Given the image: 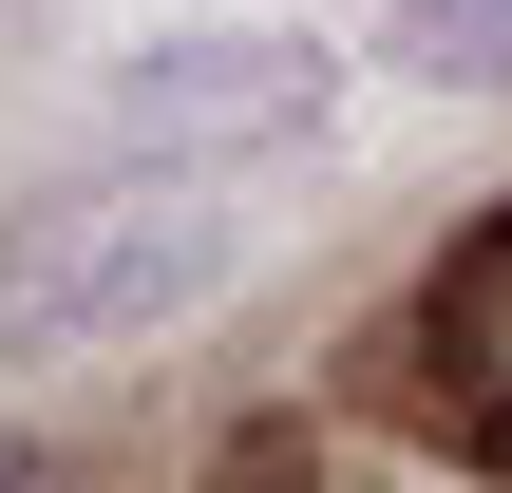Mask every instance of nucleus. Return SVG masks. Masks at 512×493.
Instances as JSON below:
<instances>
[{
    "label": "nucleus",
    "mask_w": 512,
    "mask_h": 493,
    "mask_svg": "<svg viewBox=\"0 0 512 493\" xmlns=\"http://www.w3.org/2000/svg\"><path fill=\"white\" fill-rule=\"evenodd\" d=\"M418 399L456 456H512V209L456 228V266L418 285Z\"/></svg>",
    "instance_id": "obj_3"
},
{
    "label": "nucleus",
    "mask_w": 512,
    "mask_h": 493,
    "mask_svg": "<svg viewBox=\"0 0 512 493\" xmlns=\"http://www.w3.org/2000/svg\"><path fill=\"white\" fill-rule=\"evenodd\" d=\"M209 285H247V209L228 190H38L0 228V361H95V342H152L190 323Z\"/></svg>",
    "instance_id": "obj_1"
},
{
    "label": "nucleus",
    "mask_w": 512,
    "mask_h": 493,
    "mask_svg": "<svg viewBox=\"0 0 512 493\" xmlns=\"http://www.w3.org/2000/svg\"><path fill=\"white\" fill-rule=\"evenodd\" d=\"M323 38H152L95 114H114V152H304L323 133Z\"/></svg>",
    "instance_id": "obj_2"
},
{
    "label": "nucleus",
    "mask_w": 512,
    "mask_h": 493,
    "mask_svg": "<svg viewBox=\"0 0 512 493\" xmlns=\"http://www.w3.org/2000/svg\"><path fill=\"white\" fill-rule=\"evenodd\" d=\"M399 57L456 95H512V0H399Z\"/></svg>",
    "instance_id": "obj_4"
}]
</instances>
